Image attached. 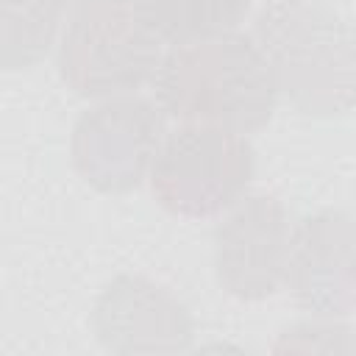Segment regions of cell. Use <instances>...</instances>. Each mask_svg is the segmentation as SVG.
Masks as SVG:
<instances>
[{
	"label": "cell",
	"instance_id": "cell-6",
	"mask_svg": "<svg viewBox=\"0 0 356 356\" xmlns=\"http://www.w3.org/2000/svg\"><path fill=\"white\" fill-rule=\"evenodd\" d=\"M292 220L275 195H242L214 225V275L222 292L256 303L273 298L286 278Z\"/></svg>",
	"mask_w": 356,
	"mask_h": 356
},
{
	"label": "cell",
	"instance_id": "cell-8",
	"mask_svg": "<svg viewBox=\"0 0 356 356\" xmlns=\"http://www.w3.org/2000/svg\"><path fill=\"white\" fill-rule=\"evenodd\" d=\"M92 331L106 350L120 356L181 353L192 348L195 320L164 284L122 273L97 295Z\"/></svg>",
	"mask_w": 356,
	"mask_h": 356
},
{
	"label": "cell",
	"instance_id": "cell-9",
	"mask_svg": "<svg viewBox=\"0 0 356 356\" xmlns=\"http://www.w3.org/2000/svg\"><path fill=\"white\" fill-rule=\"evenodd\" d=\"M134 6L170 44L231 33L250 11V0H134Z\"/></svg>",
	"mask_w": 356,
	"mask_h": 356
},
{
	"label": "cell",
	"instance_id": "cell-2",
	"mask_svg": "<svg viewBox=\"0 0 356 356\" xmlns=\"http://www.w3.org/2000/svg\"><path fill=\"white\" fill-rule=\"evenodd\" d=\"M250 36L295 111L342 117L356 108V25L323 0H273Z\"/></svg>",
	"mask_w": 356,
	"mask_h": 356
},
{
	"label": "cell",
	"instance_id": "cell-1",
	"mask_svg": "<svg viewBox=\"0 0 356 356\" xmlns=\"http://www.w3.org/2000/svg\"><path fill=\"white\" fill-rule=\"evenodd\" d=\"M153 89L167 117L236 134L264 128L278 106L267 58L242 31L172 44L156 70Z\"/></svg>",
	"mask_w": 356,
	"mask_h": 356
},
{
	"label": "cell",
	"instance_id": "cell-7",
	"mask_svg": "<svg viewBox=\"0 0 356 356\" xmlns=\"http://www.w3.org/2000/svg\"><path fill=\"white\" fill-rule=\"evenodd\" d=\"M284 286L314 317H345L356 309V220L325 209L292 228Z\"/></svg>",
	"mask_w": 356,
	"mask_h": 356
},
{
	"label": "cell",
	"instance_id": "cell-3",
	"mask_svg": "<svg viewBox=\"0 0 356 356\" xmlns=\"http://www.w3.org/2000/svg\"><path fill=\"white\" fill-rule=\"evenodd\" d=\"M161 58V39L134 0H75L67 11L56 67L75 95L106 100L153 81Z\"/></svg>",
	"mask_w": 356,
	"mask_h": 356
},
{
	"label": "cell",
	"instance_id": "cell-5",
	"mask_svg": "<svg viewBox=\"0 0 356 356\" xmlns=\"http://www.w3.org/2000/svg\"><path fill=\"white\" fill-rule=\"evenodd\" d=\"M164 136L167 114L159 103L117 95L100 100L75 120L70 159L92 189L122 195L150 175Z\"/></svg>",
	"mask_w": 356,
	"mask_h": 356
},
{
	"label": "cell",
	"instance_id": "cell-4",
	"mask_svg": "<svg viewBox=\"0 0 356 356\" xmlns=\"http://www.w3.org/2000/svg\"><path fill=\"white\" fill-rule=\"evenodd\" d=\"M253 172L256 153L245 134L184 122L164 136L147 178L164 211L200 220L231 209Z\"/></svg>",
	"mask_w": 356,
	"mask_h": 356
},
{
	"label": "cell",
	"instance_id": "cell-10",
	"mask_svg": "<svg viewBox=\"0 0 356 356\" xmlns=\"http://www.w3.org/2000/svg\"><path fill=\"white\" fill-rule=\"evenodd\" d=\"M0 64L8 72L28 70L47 56L67 0H0Z\"/></svg>",
	"mask_w": 356,
	"mask_h": 356
}]
</instances>
